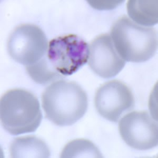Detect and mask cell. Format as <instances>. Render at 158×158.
Here are the masks:
<instances>
[{"label":"cell","instance_id":"6","mask_svg":"<svg viewBox=\"0 0 158 158\" xmlns=\"http://www.w3.org/2000/svg\"><path fill=\"white\" fill-rule=\"evenodd\" d=\"M158 130L157 121L147 111L128 113L118 123L122 139L129 147L139 150H147L157 146Z\"/></svg>","mask_w":158,"mask_h":158},{"label":"cell","instance_id":"7","mask_svg":"<svg viewBox=\"0 0 158 158\" xmlns=\"http://www.w3.org/2000/svg\"><path fill=\"white\" fill-rule=\"evenodd\" d=\"M135 104V98L130 89L124 83L116 80L102 85L94 97L98 112L111 122H118L123 113L133 109Z\"/></svg>","mask_w":158,"mask_h":158},{"label":"cell","instance_id":"2","mask_svg":"<svg viewBox=\"0 0 158 158\" xmlns=\"http://www.w3.org/2000/svg\"><path fill=\"white\" fill-rule=\"evenodd\" d=\"M110 36L116 50L125 61L146 62L155 56L158 49L156 30L139 25L125 15L112 26Z\"/></svg>","mask_w":158,"mask_h":158},{"label":"cell","instance_id":"13","mask_svg":"<svg viewBox=\"0 0 158 158\" xmlns=\"http://www.w3.org/2000/svg\"><path fill=\"white\" fill-rule=\"evenodd\" d=\"M90 5L95 9L99 10L112 9L118 6L121 1H111L107 3L101 1H88Z\"/></svg>","mask_w":158,"mask_h":158},{"label":"cell","instance_id":"9","mask_svg":"<svg viewBox=\"0 0 158 158\" xmlns=\"http://www.w3.org/2000/svg\"><path fill=\"white\" fill-rule=\"evenodd\" d=\"M12 158H49L50 151L43 140L32 135L15 139L10 147Z\"/></svg>","mask_w":158,"mask_h":158},{"label":"cell","instance_id":"8","mask_svg":"<svg viewBox=\"0 0 158 158\" xmlns=\"http://www.w3.org/2000/svg\"><path fill=\"white\" fill-rule=\"evenodd\" d=\"M88 62L92 71L104 79L117 76L126 64L108 34H101L90 43Z\"/></svg>","mask_w":158,"mask_h":158},{"label":"cell","instance_id":"11","mask_svg":"<svg viewBox=\"0 0 158 158\" xmlns=\"http://www.w3.org/2000/svg\"><path fill=\"white\" fill-rule=\"evenodd\" d=\"M63 158H102L99 149L90 140L78 139L65 146L60 155Z\"/></svg>","mask_w":158,"mask_h":158},{"label":"cell","instance_id":"1","mask_svg":"<svg viewBox=\"0 0 158 158\" xmlns=\"http://www.w3.org/2000/svg\"><path fill=\"white\" fill-rule=\"evenodd\" d=\"M45 118L56 126H71L86 112V92L73 81L59 80L48 86L42 95Z\"/></svg>","mask_w":158,"mask_h":158},{"label":"cell","instance_id":"5","mask_svg":"<svg viewBox=\"0 0 158 158\" xmlns=\"http://www.w3.org/2000/svg\"><path fill=\"white\" fill-rule=\"evenodd\" d=\"M48 41L40 27L32 24L19 25L7 41V50L13 59L26 67L36 63L45 56Z\"/></svg>","mask_w":158,"mask_h":158},{"label":"cell","instance_id":"12","mask_svg":"<svg viewBox=\"0 0 158 158\" xmlns=\"http://www.w3.org/2000/svg\"><path fill=\"white\" fill-rule=\"evenodd\" d=\"M26 70L31 79L40 85L52 83L65 77L51 67L45 55L36 63L27 66Z\"/></svg>","mask_w":158,"mask_h":158},{"label":"cell","instance_id":"10","mask_svg":"<svg viewBox=\"0 0 158 158\" xmlns=\"http://www.w3.org/2000/svg\"><path fill=\"white\" fill-rule=\"evenodd\" d=\"M128 15L135 23L151 27L158 23V1H128Z\"/></svg>","mask_w":158,"mask_h":158},{"label":"cell","instance_id":"3","mask_svg":"<svg viewBox=\"0 0 158 158\" xmlns=\"http://www.w3.org/2000/svg\"><path fill=\"white\" fill-rule=\"evenodd\" d=\"M0 118L2 127L10 135L34 132L42 119L39 101L27 90H9L1 98Z\"/></svg>","mask_w":158,"mask_h":158},{"label":"cell","instance_id":"4","mask_svg":"<svg viewBox=\"0 0 158 158\" xmlns=\"http://www.w3.org/2000/svg\"><path fill=\"white\" fill-rule=\"evenodd\" d=\"M45 56L56 72L71 76L88 62L89 45L75 34L59 36L50 41Z\"/></svg>","mask_w":158,"mask_h":158}]
</instances>
